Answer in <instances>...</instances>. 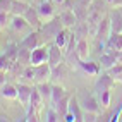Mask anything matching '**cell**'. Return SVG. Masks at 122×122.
I'll return each instance as SVG.
<instances>
[{
    "instance_id": "obj_1",
    "label": "cell",
    "mask_w": 122,
    "mask_h": 122,
    "mask_svg": "<svg viewBox=\"0 0 122 122\" xmlns=\"http://www.w3.org/2000/svg\"><path fill=\"white\" fill-rule=\"evenodd\" d=\"M112 35V26H110V17H102L100 22H98V29H96V38L100 41V48H105L107 46V41Z\"/></svg>"
},
{
    "instance_id": "obj_2",
    "label": "cell",
    "mask_w": 122,
    "mask_h": 122,
    "mask_svg": "<svg viewBox=\"0 0 122 122\" xmlns=\"http://www.w3.org/2000/svg\"><path fill=\"white\" fill-rule=\"evenodd\" d=\"M45 62H48V46L40 45L35 50H31V55H29L31 66H40V64H45Z\"/></svg>"
},
{
    "instance_id": "obj_3",
    "label": "cell",
    "mask_w": 122,
    "mask_h": 122,
    "mask_svg": "<svg viewBox=\"0 0 122 122\" xmlns=\"http://www.w3.org/2000/svg\"><path fill=\"white\" fill-rule=\"evenodd\" d=\"M36 10H38V15H40V19H41V22H48V21L55 19V9H53V5H52L50 0L40 2Z\"/></svg>"
},
{
    "instance_id": "obj_4",
    "label": "cell",
    "mask_w": 122,
    "mask_h": 122,
    "mask_svg": "<svg viewBox=\"0 0 122 122\" xmlns=\"http://www.w3.org/2000/svg\"><path fill=\"white\" fill-rule=\"evenodd\" d=\"M60 62H64V52L60 46H57L55 43H52L48 46V66L50 67H55L59 66Z\"/></svg>"
},
{
    "instance_id": "obj_5",
    "label": "cell",
    "mask_w": 122,
    "mask_h": 122,
    "mask_svg": "<svg viewBox=\"0 0 122 122\" xmlns=\"http://www.w3.org/2000/svg\"><path fill=\"white\" fill-rule=\"evenodd\" d=\"M36 72H35V83H45V81H50L52 76V67L48 66V62L45 64H40V66H35Z\"/></svg>"
},
{
    "instance_id": "obj_6",
    "label": "cell",
    "mask_w": 122,
    "mask_h": 122,
    "mask_svg": "<svg viewBox=\"0 0 122 122\" xmlns=\"http://www.w3.org/2000/svg\"><path fill=\"white\" fill-rule=\"evenodd\" d=\"M113 84H115V79H113L108 72L107 74H102L98 79H96V83H95V91H96V95H98V93L105 91V89H110Z\"/></svg>"
},
{
    "instance_id": "obj_7",
    "label": "cell",
    "mask_w": 122,
    "mask_h": 122,
    "mask_svg": "<svg viewBox=\"0 0 122 122\" xmlns=\"http://www.w3.org/2000/svg\"><path fill=\"white\" fill-rule=\"evenodd\" d=\"M24 17H26V21L29 22V26L33 28L35 31H40V29H41V19H40L38 10L35 9L33 5L28 7V10H26V14H24Z\"/></svg>"
},
{
    "instance_id": "obj_8",
    "label": "cell",
    "mask_w": 122,
    "mask_h": 122,
    "mask_svg": "<svg viewBox=\"0 0 122 122\" xmlns=\"http://www.w3.org/2000/svg\"><path fill=\"white\" fill-rule=\"evenodd\" d=\"M100 64L105 69H110L112 66H115L117 64V50H112V48L107 46V50H105L102 53V57H100Z\"/></svg>"
},
{
    "instance_id": "obj_9",
    "label": "cell",
    "mask_w": 122,
    "mask_h": 122,
    "mask_svg": "<svg viewBox=\"0 0 122 122\" xmlns=\"http://www.w3.org/2000/svg\"><path fill=\"white\" fill-rule=\"evenodd\" d=\"M17 86V98L21 102V105L24 108H28L29 100H31V93H33V88L28 84H15Z\"/></svg>"
},
{
    "instance_id": "obj_10",
    "label": "cell",
    "mask_w": 122,
    "mask_h": 122,
    "mask_svg": "<svg viewBox=\"0 0 122 122\" xmlns=\"http://www.w3.org/2000/svg\"><path fill=\"white\" fill-rule=\"evenodd\" d=\"M69 113L72 117H74V120L76 122H79V120H83V107H81V103L77 102V98H76V95H72L71 96V100H69Z\"/></svg>"
},
{
    "instance_id": "obj_11",
    "label": "cell",
    "mask_w": 122,
    "mask_h": 122,
    "mask_svg": "<svg viewBox=\"0 0 122 122\" xmlns=\"http://www.w3.org/2000/svg\"><path fill=\"white\" fill-rule=\"evenodd\" d=\"M40 45H41V43H40V35L36 33V31H31V33L19 43V46L26 48V50H35V48L40 46Z\"/></svg>"
},
{
    "instance_id": "obj_12",
    "label": "cell",
    "mask_w": 122,
    "mask_h": 122,
    "mask_svg": "<svg viewBox=\"0 0 122 122\" xmlns=\"http://www.w3.org/2000/svg\"><path fill=\"white\" fill-rule=\"evenodd\" d=\"M77 66L79 69L89 76H100V66L96 62H89V60H79L77 59Z\"/></svg>"
},
{
    "instance_id": "obj_13",
    "label": "cell",
    "mask_w": 122,
    "mask_h": 122,
    "mask_svg": "<svg viewBox=\"0 0 122 122\" xmlns=\"http://www.w3.org/2000/svg\"><path fill=\"white\" fill-rule=\"evenodd\" d=\"M108 17H110L112 33H122V10H119L115 7V10H112Z\"/></svg>"
},
{
    "instance_id": "obj_14",
    "label": "cell",
    "mask_w": 122,
    "mask_h": 122,
    "mask_svg": "<svg viewBox=\"0 0 122 122\" xmlns=\"http://www.w3.org/2000/svg\"><path fill=\"white\" fill-rule=\"evenodd\" d=\"M89 53V43L86 38H81L76 41V59L79 60H86Z\"/></svg>"
},
{
    "instance_id": "obj_15",
    "label": "cell",
    "mask_w": 122,
    "mask_h": 122,
    "mask_svg": "<svg viewBox=\"0 0 122 122\" xmlns=\"http://www.w3.org/2000/svg\"><path fill=\"white\" fill-rule=\"evenodd\" d=\"M69 40H71V33H69V28H62L59 33L55 35V38H53V43L57 45V46H60L62 50H66V46H67V43H69Z\"/></svg>"
},
{
    "instance_id": "obj_16",
    "label": "cell",
    "mask_w": 122,
    "mask_h": 122,
    "mask_svg": "<svg viewBox=\"0 0 122 122\" xmlns=\"http://www.w3.org/2000/svg\"><path fill=\"white\" fill-rule=\"evenodd\" d=\"M83 112H91V113H98L100 112V102L95 98V96H86L84 102L81 103Z\"/></svg>"
},
{
    "instance_id": "obj_17",
    "label": "cell",
    "mask_w": 122,
    "mask_h": 122,
    "mask_svg": "<svg viewBox=\"0 0 122 122\" xmlns=\"http://www.w3.org/2000/svg\"><path fill=\"white\" fill-rule=\"evenodd\" d=\"M9 26H10L14 31H24V29L31 28L24 15H14V14H12V17H10V24H9Z\"/></svg>"
},
{
    "instance_id": "obj_18",
    "label": "cell",
    "mask_w": 122,
    "mask_h": 122,
    "mask_svg": "<svg viewBox=\"0 0 122 122\" xmlns=\"http://www.w3.org/2000/svg\"><path fill=\"white\" fill-rule=\"evenodd\" d=\"M60 21L64 24V28H72V26H76V24H77V17H76L74 10H71V9L64 10L60 14Z\"/></svg>"
},
{
    "instance_id": "obj_19",
    "label": "cell",
    "mask_w": 122,
    "mask_h": 122,
    "mask_svg": "<svg viewBox=\"0 0 122 122\" xmlns=\"http://www.w3.org/2000/svg\"><path fill=\"white\" fill-rule=\"evenodd\" d=\"M69 100H71V96L66 95L60 102H57L55 105H52V107L57 110V113H59V117H60V119H64V117H66V113L69 112Z\"/></svg>"
},
{
    "instance_id": "obj_20",
    "label": "cell",
    "mask_w": 122,
    "mask_h": 122,
    "mask_svg": "<svg viewBox=\"0 0 122 122\" xmlns=\"http://www.w3.org/2000/svg\"><path fill=\"white\" fill-rule=\"evenodd\" d=\"M35 88L38 89V93L41 95V98L45 100V103L50 102V98H52V84L48 83V81H45V83H38Z\"/></svg>"
},
{
    "instance_id": "obj_21",
    "label": "cell",
    "mask_w": 122,
    "mask_h": 122,
    "mask_svg": "<svg viewBox=\"0 0 122 122\" xmlns=\"http://www.w3.org/2000/svg\"><path fill=\"white\" fill-rule=\"evenodd\" d=\"M29 4L24 2V0H12V7H10V14L14 15H24L28 10Z\"/></svg>"
},
{
    "instance_id": "obj_22",
    "label": "cell",
    "mask_w": 122,
    "mask_h": 122,
    "mask_svg": "<svg viewBox=\"0 0 122 122\" xmlns=\"http://www.w3.org/2000/svg\"><path fill=\"white\" fill-rule=\"evenodd\" d=\"M66 89H64V86L60 84H52V98H50V103L55 105L57 102H60L64 96H66Z\"/></svg>"
},
{
    "instance_id": "obj_23",
    "label": "cell",
    "mask_w": 122,
    "mask_h": 122,
    "mask_svg": "<svg viewBox=\"0 0 122 122\" xmlns=\"http://www.w3.org/2000/svg\"><path fill=\"white\" fill-rule=\"evenodd\" d=\"M2 96L4 98H7V100H17V86L15 84H4L2 86Z\"/></svg>"
},
{
    "instance_id": "obj_24",
    "label": "cell",
    "mask_w": 122,
    "mask_h": 122,
    "mask_svg": "<svg viewBox=\"0 0 122 122\" xmlns=\"http://www.w3.org/2000/svg\"><path fill=\"white\" fill-rule=\"evenodd\" d=\"M107 46L112 48V50H122V33H112L108 41H107Z\"/></svg>"
},
{
    "instance_id": "obj_25",
    "label": "cell",
    "mask_w": 122,
    "mask_h": 122,
    "mask_svg": "<svg viewBox=\"0 0 122 122\" xmlns=\"http://www.w3.org/2000/svg\"><path fill=\"white\" fill-rule=\"evenodd\" d=\"M66 74H67V67H66V64H64V62H60L59 66L52 67V76H50V79H64V77H66Z\"/></svg>"
},
{
    "instance_id": "obj_26",
    "label": "cell",
    "mask_w": 122,
    "mask_h": 122,
    "mask_svg": "<svg viewBox=\"0 0 122 122\" xmlns=\"http://www.w3.org/2000/svg\"><path fill=\"white\" fill-rule=\"evenodd\" d=\"M74 36H76V40H81V38L89 36V31H88V24H86V21L76 24V33H74Z\"/></svg>"
},
{
    "instance_id": "obj_27",
    "label": "cell",
    "mask_w": 122,
    "mask_h": 122,
    "mask_svg": "<svg viewBox=\"0 0 122 122\" xmlns=\"http://www.w3.org/2000/svg\"><path fill=\"white\" fill-rule=\"evenodd\" d=\"M107 72L115 79V81H122V64H115V66H112L110 69H107Z\"/></svg>"
},
{
    "instance_id": "obj_28",
    "label": "cell",
    "mask_w": 122,
    "mask_h": 122,
    "mask_svg": "<svg viewBox=\"0 0 122 122\" xmlns=\"http://www.w3.org/2000/svg\"><path fill=\"white\" fill-rule=\"evenodd\" d=\"M29 55H31V50H26V48H22V50H17V62L22 64L24 67L29 66Z\"/></svg>"
},
{
    "instance_id": "obj_29",
    "label": "cell",
    "mask_w": 122,
    "mask_h": 122,
    "mask_svg": "<svg viewBox=\"0 0 122 122\" xmlns=\"http://www.w3.org/2000/svg\"><path fill=\"white\" fill-rule=\"evenodd\" d=\"M98 102L103 108H108L110 107V89H105V91L98 93Z\"/></svg>"
},
{
    "instance_id": "obj_30",
    "label": "cell",
    "mask_w": 122,
    "mask_h": 122,
    "mask_svg": "<svg viewBox=\"0 0 122 122\" xmlns=\"http://www.w3.org/2000/svg\"><path fill=\"white\" fill-rule=\"evenodd\" d=\"M35 72H36V67L29 64V66H26V67H24V71H22V76L26 77V79L35 81Z\"/></svg>"
},
{
    "instance_id": "obj_31",
    "label": "cell",
    "mask_w": 122,
    "mask_h": 122,
    "mask_svg": "<svg viewBox=\"0 0 122 122\" xmlns=\"http://www.w3.org/2000/svg\"><path fill=\"white\" fill-rule=\"evenodd\" d=\"M10 24V17H9V12H0V28H5Z\"/></svg>"
},
{
    "instance_id": "obj_32",
    "label": "cell",
    "mask_w": 122,
    "mask_h": 122,
    "mask_svg": "<svg viewBox=\"0 0 122 122\" xmlns=\"http://www.w3.org/2000/svg\"><path fill=\"white\" fill-rule=\"evenodd\" d=\"M120 112H122V100H120V103L117 105V108H115V112H113L112 113V115H110V122H117L119 120V117H120Z\"/></svg>"
},
{
    "instance_id": "obj_33",
    "label": "cell",
    "mask_w": 122,
    "mask_h": 122,
    "mask_svg": "<svg viewBox=\"0 0 122 122\" xmlns=\"http://www.w3.org/2000/svg\"><path fill=\"white\" fill-rule=\"evenodd\" d=\"M12 0H0V12H10Z\"/></svg>"
},
{
    "instance_id": "obj_34",
    "label": "cell",
    "mask_w": 122,
    "mask_h": 122,
    "mask_svg": "<svg viewBox=\"0 0 122 122\" xmlns=\"http://www.w3.org/2000/svg\"><path fill=\"white\" fill-rule=\"evenodd\" d=\"M83 120H86V122H95V120H98V113L84 112V113H83Z\"/></svg>"
},
{
    "instance_id": "obj_35",
    "label": "cell",
    "mask_w": 122,
    "mask_h": 122,
    "mask_svg": "<svg viewBox=\"0 0 122 122\" xmlns=\"http://www.w3.org/2000/svg\"><path fill=\"white\" fill-rule=\"evenodd\" d=\"M107 2L113 7H122V0H107Z\"/></svg>"
},
{
    "instance_id": "obj_36",
    "label": "cell",
    "mask_w": 122,
    "mask_h": 122,
    "mask_svg": "<svg viewBox=\"0 0 122 122\" xmlns=\"http://www.w3.org/2000/svg\"><path fill=\"white\" fill-rule=\"evenodd\" d=\"M5 84V71H0V89Z\"/></svg>"
},
{
    "instance_id": "obj_37",
    "label": "cell",
    "mask_w": 122,
    "mask_h": 122,
    "mask_svg": "<svg viewBox=\"0 0 122 122\" xmlns=\"http://www.w3.org/2000/svg\"><path fill=\"white\" fill-rule=\"evenodd\" d=\"M117 62H119V64H122V50H119V52H117Z\"/></svg>"
},
{
    "instance_id": "obj_38",
    "label": "cell",
    "mask_w": 122,
    "mask_h": 122,
    "mask_svg": "<svg viewBox=\"0 0 122 122\" xmlns=\"http://www.w3.org/2000/svg\"><path fill=\"white\" fill-rule=\"evenodd\" d=\"M79 2H81V4H83V5H86V7H88L89 4H91V2H93V0H79Z\"/></svg>"
},
{
    "instance_id": "obj_39",
    "label": "cell",
    "mask_w": 122,
    "mask_h": 122,
    "mask_svg": "<svg viewBox=\"0 0 122 122\" xmlns=\"http://www.w3.org/2000/svg\"><path fill=\"white\" fill-rule=\"evenodd\" d=\"M53 2H55V4H64L66 0H53Z\"/></svg>"
},
{
    "instance_id": "obj_40",
    "label": "cell",
    "mask_w": 122,
    "mask_h": 122,
    "mask_svg": "<svg viewBox=\"0 0 122 122\" xmlns=\"http://www.w3.org/2000/svg\"><path fill=\"white\" fill-rule=\"evenodd\" d=\"M24 2H26V0H24Z\"/></svg>"
},
{
    "instance_id": "obj_41",
    "label": "cell",
    "mask_w": 122,
    "mask_h": 122,
    "mask_svg": "<svg viewBox=\"0 0 122 122\" xmlns=\"http://www.w3.org/2000/svg\"><path fill=\"white\" fill-rule=\"evenodd\" d=\"M50 2H52V0H50Z\"/></svg>"
}]
</instances>
